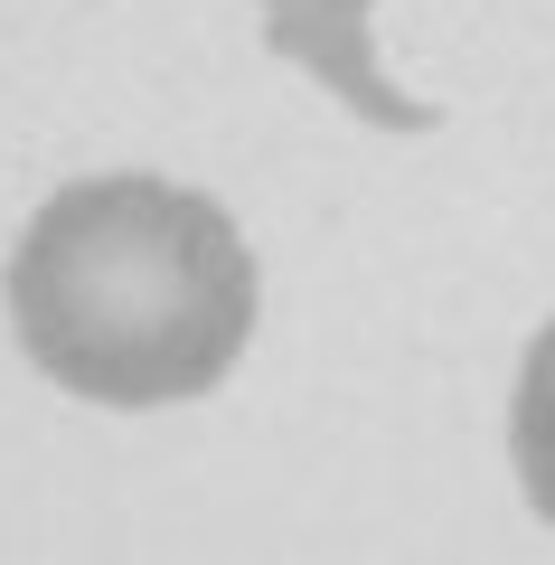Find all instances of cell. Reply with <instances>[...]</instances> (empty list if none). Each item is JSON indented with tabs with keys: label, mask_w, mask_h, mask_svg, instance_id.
Listing matches in <instances>:
<instances>
[{
	"label": "cell",
	"mask_w": 555,
	"mask_h": 565,
	"mask_svg": "<svg viewBox=\"0 0 555 565\" xmlns=\"http://www.w3.org/2000/svg\"><path fill=\"white\" fill-rule=\"evenodd\" d=\"M10 330L85 405H189L255 340V255L217 199L151 170L66 180L10 245Z\"/></svg>",
	"instance_id": "obj_1"
},
{
	"label": "cell",
	"mask_w": 555,
	"mask_h": 565,
	"mask_svg": "<svg viewBox=\"0 0 555 565\" xmlns=\"http://www.w3.org/2000/svg\"><path fill=\"white\" fill-rule=\"evenodd\" d=\"M255 10H264V47L311 66L357 122H377V132H424L434 122V104L386 85V66H377V20H367L377 0H255Z\"/></svg>",
	"instance_id": "obj_2"
},
{
	"label": "cell",
	"mask_w": 555,
	"mask_h": 565,
	"mask_svg": "<svg viewBox=\"0 0 555 565\" xmlns=\"http://www.w3.org/2000/svg\"><path fill=\"white\" fill-rule=\"evenodd\" d=\"M509 452H517V490H527L536 519L555 527V321L527 340V367H517V396H509Z\"/></svg>",
	"instance_id": "obj_3"
}]
</instances>
